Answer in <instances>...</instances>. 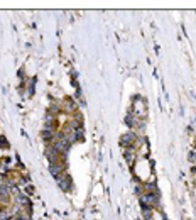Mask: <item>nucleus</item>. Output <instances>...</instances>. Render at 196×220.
Masks as SVG:
<instances>
[{
  "instance_id": "obj_6",
  "label": "nucleus",
  "mask_w": 196,
  "mask_h": 220,
  "mask_svg": "<svg viewBox=\"0 0 196 220\" xmlns=\"http://www.w3.org/2000/svg\"><path fill=\"white\" fill-rule=\"evenodd\" d=\"M19 201L22 203V205H29V200H27L26 196H19Z\"/></svg>"
},
{
  "instance_id": "obj_5",
  "label": "nucleus",
  "mask_w": 196,
  "mask_h": 220,
  "mask_svg": "<svg viewBox=\"0 0 196 220\" xmlns=\"http://www.w3.org/2000/svg\"><path fill=\"white\" fill-rule=\"evenodd\" d=\"M42 137L46 140H51V137H52V134H51V130H46L44 129V132H42Z\"/></svg>"
},
{
  "instance_id": "obj_3",
  "label": "nucleus",
  "mask_w": 196,
  "mask_h": 220,
  "mask_svg": "<svg viewBox=\"0 0 196 220\" xmlns=\"http://www.w3.org/2000/svg\"><path fill=\"white\" fill-rule=\"evenodd\" d=\"M132 139H135V136H134V134H127V136H124V137H122V144L130 146V144H132Z\"/></svg>"
},
{
  "instance_id": "obj_2",
  "label": "nucleus",
  "mask_w": 196,
  "mask_h": 220,
  "mask_svg": "<svg viewBox=\"0 0 196 220\" xmlns=\"http://www.w3.org/2000/svg\"><path fill=\"white\" fill-rule=\"evenodd\" d=\"M56 154H58V151L54 149V147H48V149H46V158L49 159V163H51V164L58 161V156H56Z\"/></svg>"
},
{
  "instance_id": "obj_4",
  "label": "nucleus",
  "mask_w": 196,
  "mask_h": 220,
  "mask_svg": "<svg viewBox=\"0 0 196 220\" xmlns=\"http://www.w3.org/2000/svg\"><path fill=\"white\" fill-rule=\"evenodd\" d=\"M51 173H52V174L58 178L59 173H61V166H59V164H56V163H52V164H51Z\"/></svg>"
},
{
  "instance_id": "obj_1",
  "label": "nucleus",
  "mask_w": 196,
  "mask_h": 220,
  "mask_svg": "<svg viewBox=\"0 0 196 220\" xmlns=\"http://www.w3.org/2000/svg\"><path fill=\"white\" fill-rule=\"evenodd\" d=\"M56 180H58V185H59V186H61L64 191H68L69 188H71V180H69L68 176H58Z\"/></svg>"
},
{
  "instance_id": "obj_7",
  "label": "nucleus",
  "mask_w": 196,
  "mask_h": 220,
  "mask_svg": "<svg viewBox=\"0 0 196 220\" xmlns=\"http://www.w3.org/2000/svg\"><path fill=\"white\" fill-rule=\"evenodd\" d=\"M195 152H196V149H195Z\"/></svg>"
}]
</instances>
